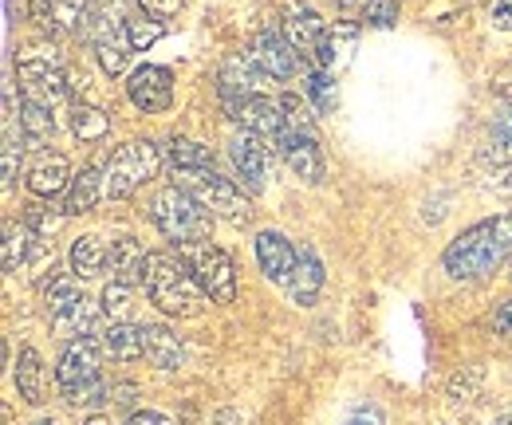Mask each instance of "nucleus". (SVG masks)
<instances>
[{
    "instance_id": "obj_1",
    "label": "nucleus",
    "mask_w": 512,
    "mask_h": 425,
    "mask_svg": "<svg viewBox=\"0 0 512 425\" xmlns=\"http://www.w3.org/2000/svg\"><path fill=\"white\" fill-rule=\"evenodd\" d=\"M509 256H512V213H501V217H489V221L465 229L446 248L442 264H446V272L453 280H485Z\"/></svg>"
},
{
    "instance_id": "obj_2",
    "label": "nucleus",
    "mask_w": 512,
    "mask_h": 425,
    "mask_svg": "<svg viewBox=\"0 0 512 425\" xmlns=\"http://www.w3.org/2000/svg\"><path fill=\"white\" fill-rule=\"evenodd\" d=\"M146 288V300L174 315V319H193L201 315L205 304H213L205 296V288L193 280V272L182 264V256H170V252H146V264H142V280Z\"/></svg>"
},
{
    "instance_id": "obj_3",
    "label": "nucleus",
    "mask_w": 512,
    "mask_h": 425,
    "mask_svg": "<svg viewBox=\"0 0 512 425\" xmlns=\"http://www.w3.org/2000/svg\"><path fill=\"white\" fill-rule=\"evenodd\" d=\"M20 71V95L24 103H36L44 111H60L67 103V63L52 44H28L16 56Z\"/></svg>"
},
{
    "instance_id": "obj_4",
    "label": "nucleus",
    "mask_w": 512,
    "mask_h": 425,
    "mask_svg": "<svg viewBox=\"0 0 512 425\" xmlns=\"http://www.w3.org/2000/svg\"><path fill=\"white\" fill-rule=\"evenodd\" d=\"M150 221L162 229L166 241H174L178 248L182 244L209 241V233H213V213H205L182 185H166V189L154 193Z\"/></svg>"
},
{
    "instance_id": "obj_5",
    "label": "nucleus",
    "mask_w": 512,
    "mask_h": 425,
    "mask_svg": "<svg viewBox=\"0 0 512 425\" xmlns=\"http://www.w3.org/2000/svg\"><path fill=\"white\" fill-rule=\"evenodd\" d=\"M158 166H162V150L150 142V138H134L127 146H119L107 162V197L111 201H123L130 193H138L146 182L158 178Z\"/></svg>"
},
{
    "instance_id": "obj_6",
    "label": "nucleus",
    "mask_w": 512,
    "mask_h": 425,
    "mask_svg": "<svg viewBox=\"0 0 512 425\" xmlns=\"http://www.w3.org/2000/svg\"><path fill=\"white\" fill-rule=\"evenodd\" d=\"M178 256L213 304H233L237 300V268H233V256L225 248H217L213 241H197L182 244Z\"/></svg>"
},
{
    "instance_id": "obj_7",
    "label": "nucleus",
    "mask_w": 512,
    "mask_h": 425,
    "mask_svg": "<svg viewBox=\"0 0 512 425\" xmlns=\"http://www.w3.org/2000/svg\"><path fill=\"white\" fill-rule=\"evenodd\" d=\"M174 185H182L213 217H225V221H237V225L249 217V201L241 197V189L229 178H221L217 170H174Z\"/></svg>"
},
{
    "instance_id": "obj_8",
    "label": "nucleus",
    "mask_w": 512,
    "mask_h": 425,
    "mask_svg": "<svg viewBox=\"0 0 512 425\" xmlns=\"http://www.w3.org/2000/svg\"><path fill=\"white\" fill-rule=\"evenodd\" d=\"M127 95L138 111L162 115V111H170V103H174V75H170L166 67H158V63H142V67L130 71Z\"/></svg>"
},
{
    "instance_id": "obj_9",
    "label": "nucleus",
    "mask_w": 512,
    "mask_h": 425,
    "mask_svg": "<svg viewBox=\"0 0 512 425\" xmlns=\"http://www.w3.org/2000/svg\"><path fill=\"white\" fill-rule=\"evenodd\" d=\"M233 119H241V126H245V130H253L260 142H268L276 154H280L284 138L292 134L284 107H280V103H272L268 95H253V99H245V103H241V111H237Z\"/></svg>"
},
{
    "instance_id": "obj_10",
    "label": "nucleus",
    "mask_w": 512,
    "mask_h": 425,
    "mask_svg": "<svg viewBox=\"0 0 512 425\" xmlns=\"http://www.w3.org/2000/svg\"><path fill=\"white\" fill-rule=\"evenodd\" d=\"M253 60L272 79H296L300 75V52L288 44V36H280L272 28H264L253 40Z\"/></svg>"
},
{
    "instance_id": "obj_11",
    "label": "nucleus",
    "mask_w": 512,
    "mask_h": 425,
    "mask_svg": "<svg viewBox=\"0 0 512 425\" xmlns=\"http://www.w3.org/2000/svg\"><path fill=\"white\" fill-rule=\"evenodd\" d=\"M24 185H28L36 197H44V201H52L56 193H67V185H71V166H67V158L56 154V150H36L32 162H28V170H24Z\"/></svg>"
},
{
    "instance_id": "obj_12",
    "label": "nucleus",
    "mask_w": 512,
    "mask_h": 425,
    "mask_svg": "<svg viewBox=\"0 0 512 425\" xmlns=\"http://www.w3.org/2000/svg\"><path fill=\"white\" fill-rule=\"evenodd\" d=\"M256 260H260V272L272 280V284H292V276H296V264H300V252L292 248V241L284 237V233H272V229H264L260 237H256Z\"/></svg>"
},
{
    "instance_id": "obj_13",
    "label": "nucleus",
    "mask_w": 512,
    "mask_h": 425,
    "mask_svg": "<svg viewBox=\"0 0 512 425\" xmlns=\"http://www.w3.org/2000/svg\"><path fill=\"white\" fill-rule=\"evenodd\" d=\"M229 154H233V166H237L241 182L249 185L253 193H260V189H264V178H268V162H272L268 142H260L253 130H241V134H233Z\"/></svg>"
},
{
    "instance_id": "obj_14",
    "label": "nucleus",
    "mask_w": 512,
    "mask_h": 425,
    "mask_svg": "<svg viewBox=\"0 0 512 425\" xmlns=\"http://www.w3.org/2000/svg\"><path fill=\"white\" fill-rule=\"evenodd\" d=\"M95 0H32V16L44 24V32L52 36H71L87 24Z\"/></svg>"
},
{
    "instance_id": "obj_15",
    "label": "nucleus",
    "mask_w": 512,
    "mask_h": 425,
    "mask_svg": "<svg viewBox=\"0 0 512 425\" xmlns=\"http://www.w3.org/2000/svg\"><path fill=\"white\" fill-rule=\"evenodd\" d=\"M99 363H103V355H99V347L91 339H71L67 351L60 355V366H56V382L64 390L83 386V382L99 378Z\"/></svg>"
},
{
    "instance_id": "obj_16",
    "label": "nucleus",
    "mask_w": 512,
    "mask_h": 425,
    "mask_svg": "<svg viewBox=\"0 0 512 425\" xmlns=\"http://www.w3.org/2000/svg\"><path fill=\"white\" fill-rule=\"evenodd\" d=\"M256 75H264L260 67H256V60L249 56V60H241V56H233V60H225V67H221V99H225V107L237 115L241 111V103L245 99H253V83Z\"/></svg>"
},
{
    "instance_id": "obj_17",
    "label": "nucleus",
    "mask_w": 512,
    "mask_h": 425,
    "mask_svg": "<svg viewBox=\"0 0 512 425\" xmlns=\"http://www.w3.org/2000/svg\"><path fill=\"white\" fill-rule=\"evenodd\" d=\"M280 154H284V162L296 170V178H304V182H312V185L323 178V154L312 134H296V130H292V134L284 138Z\"/></svg>"
},
{
    "instance_id": "obj_18",
    "label": "nucleus",
    "mask_w": 512,
    "mask_h": 425,
    "mask_svg": "<svg viewBox=\"0 0 512 425\" xmlns=\"http://www.w3.org/2000/svg\"><path fill=\"white\" fill-rule=\"evenodd\" d=\"M107 197V178L95 170V166H83L64 193V213L79 217V213H91L99 201Z\"/></svg>"
},
{
    "instance_id": "obj_19",
    "label": "nucleus",
    "mask_w": 512,
    "mask_h": 425,
    "mask_svg": "<svg viewBox=\"0 0 512 425\" xmlns=\"http://www.w3.org/2000/svg\"><path fill=\"white\" fill-rule=\"evenodd\" d=\"M16 390L28 406H44L48 402V370L36 347H24L16 359Z\"/></svg>"
},
{
    "instance_id": "obj_20",
    "label": "nucleus",
    "mask_w": 512,
    "mask_h": 425,
    "mask_svg": "<svg viewBox=\"0 0 512 425\" xmlns=\"http://www.w3.org/2000/svg\"><path fill=\"white\" fill-rule=\"evenodd\" d=\"M142 351H146L150 363L162 366V370H178V366H186V347H182V339H178L170 327H154V323H146V327H142Z\"/></svg>"
},
{
    "instance_id": "obj_21",
    "label": "nucleus",
    "mask_w": 512,
    "mask_h": 425,
    "mask_svg": "<svg viewBox=\"0 0 512 425\" xmlns=\"http://www.w3.org/2000/svg\"><path fill=\"white\" fill-rule=\"evenodd\" d=\"M284 36H288V44H292L296 52L316 56L323 36H327V24H323L312 8H296V12H288V20H284Z\"/></svg>"
},
{
    "instance_id": "obj_22",
    "label": "nucleus",
    "mask_w": 512,
    "mask_h": 425,
    "mask_svg": "<svg viewBox=\"0 0 512 425\" xmlns=\"http://www.w3.org/2000/svg\"><path fill=\"white\" fill-rule=\"evenodd\" d=\"M83 36H87L95 48H99V44H107V40H119V36H127V16L119 12V4H115V0H95V4H91V12H87Z\"/></svg>"
},
{
    "instance_id": "obj_23",
    "label": "nucleus",
    "mask_w": 512,
    "mask_h": 425,
    "mask_svg": "<svg viewBox=\"0 0 512 425\" xmlns=\"http://www.w3.org/2000/svg\"><path fill=\"white\" fill-rule=\"evenodd\" d=\"M99 311H103V304H95V300L83 296L79 304H71L67 311L52 315V327H56L60 339H87L95 331V323H99Z\"/></svg>"
},
{
    "instance_id": "obj_24",
    "label": "nucleus",
    "mask_w": 512,
    "mask_h": 425,
    "mask_svg": "<svg viewBox=\"0 0 512 425\" xmlns=\"http://www.w3.org/2000/svg\"><path fill=\"white\" fill-rule=\"evenodd\" d=\"M320 288H323V264L316 260L312 248H300V264H296V276H292L288 292H292L296 304H316Z\"/></svg>"
},
{
    "instance_id": "obj_25",
    "label": "nucleus",
    "mask_w": 512,
    "mask_h": 425,
    "mask_svg": "<svg viewBox=\"0 0 512 425\" xmlns=\"http://www.w3.org/2000/svg\"><path fill=\"white\" fill-rule=\"evenodd\" d=\"M107 252L111 248H103V241L95 237V233H87V237H75L71 244V276H79V280H91V276H99L103 268H107Z\"/></svg>"
},
{
    "instance_id": "obj_26",
    "label": "nucleus",
    "mask_w": 512,
    "mask_h": 425,
    "mask_svg": "<svg viewBox=\"0 0 512 425\" xmlns=\"http://www.w3.org/2000/svg\"><path fill=\"white\" fill-rule=\"evenodd\" d=\"M142 264H146V252H142V244L134 241V237H119V241L111 244V252H107V268L123 284L142 280Z\"/></svg>"
},
{
    "instance_id": "obj_27",
    "label": "nucleus",
    "mask_w": 512,
    "mask_h": 425,
    "mask_svg": "<svg viewBox=\"0 0 512 425\" xmlns=\"http://www.w3.org/2000/svg\"><path fill=\"white\" fill-rule=\"evenodd\" d=\"M103 351H107L111 359H119V363L142 359V355H146V351H142V327H134V323H111V327L103 331Z\"/></svg>"
},
{
    "instance_id": "obj_28",
    "label": "nucleus",
    "mask_w": 512,
    "mask_h": 425,
    "mask_svg": "<svg viewBox=\"0 0 512 425\" xmlns=\"http://www.w3.org/2000/svg\"><path fill=\"white\" fill-rule=\"evenodd\" d=\"M355 28L351 24H335L327 36H323L320 52L312 56V63H316V71H323V75H335L339 71V63L347 60V52H343V44H355Z\"/></svg>"
},
{
    "instance_id": "obj_29",
    "label": "nucleus",
    "mask_w": 512,
    "mask_h": 425,
    "mask_svg": "<svg viewBox=\"0 0 512 425\" xmlns=\"http://www.w3.org/2000/svg\"><path fill=\"white\" fill-rule=\"evenodd\" d=\"M166 158L174 170H213V150L193 142V138H170Z\"/></svg>"
},
{
    "instance_id": "obj_30",
    "label": "nucleus",
    "mask_w": 512,
    "mask_h": 425,
    "mask_svg": "<svg viewBox=\"0 0 512 425\" xmlns=\"http://www.w3.org/2000/svg\"><path fill=\"white\" fill-rule=\"evenodd\" d=\"M32 256V229L20 221L4 225V272H20Z\"/></svg>"
},
{
    "instance_id": "obj_31",
    "label": "nucleus",
    "mask_w": 512,
    "mask_h": 425,
    "mask_svg": "<svg viewBox=\"0 0 512 425\" xmlns=\"http://www.w3.org/2000/svg\"><path fill=\"white\" fill-rule=\"evenodd\" d=\"M71 130H75L79 142H99V138H107L111 119H107L99 107H91V103H75V111H71Z\"/></svg>"
},
{
    "instance_id": "obj_32",
    "label": "nucleus",
    "mask_w": 512,
    "mask_h": 425,
    "mask_svg": "<svg viewBox=\"0 0 512 425\" xmlns=\"http://www.w3.org/2000/svg\"><path fill=\"white\" fill-rule=\"evenodd\" d=\"M83 300V288H79V276H52L44 284V307H48V319L67 311L71 304Z\"/></svg>"
},
{
    "instance_id": "obj_33",
    "label": "nucleus",
    "mask_w": 512,
    "mask_h": 425,
    "mask_svg": "<svg viewBox=\"0 0 512 425\" xmlns=\"http://www.w3.org/2000/svg\"><path fill=\"white\" fill-rule=\"evenodd\" d=\"M24 225L36 233V237H52L60 225H64V209H56V205H48V201H32V205H24Z\"/></svg>"
},
{
    "instance_id": "obj_34",
    "label": "nucleus",
    "mask_w": 512,
    "mask_h": 425,
    "mask_svg": "<svg viewBox=\"0 0 512 425\" xmlns=\"http://www.w3.org/2000/svg\"><path fill=\"white\" fill-rule=\"evenodd\" d=\"M20 126H24V134L32 142H48L56 134V115L36 107V103H20Z\"/></svg>"
},
{
    "instance_id": "obj_35",
    "label": "nucleus",
    "mask_w": 512,
    "mask_h": 425,
    "mask_svg": "<svg viewBox=\"0 0 512 425\" xmlns=\"http://www.w3.org/2000/svg\"><path fill=\"white\" fill-rule=\"evenodd\" d=\"M130 52H134V48L127 44V36H119V40H107V44H99V48H95V56H99V67H103L111 79L127 71Z\"/></svg>"
},
{
    "instance_id": "obj_36",
    "label": "nucleus",
    "mask_w": 512,
    "mask_h": 425,
    "mask_svg": "<svg viewBox=\"0 0 512 425\" xmlns=\"http://www.w3.org/2000/svg\"><path fill=\"white\" fill-rule=\"evenodd\" d=\"M130 284L123 280H111L107 288H103V315L111 319V323H127L130 319Z\"/></svg>"
},
{
    "instance_id": "obj_37",
    "label": "nucleus",
    "mask_w": 512,
    "mask_h": 425,
    "mask_svg": "<svg viewBox=\"0 0 512 425\" xmlns=\"http://www.w3.org/2000/svg\"><path fill=\"white\" fill-rule=\"evenodd\" d=\"M162 36H166L162 20H146V16H138V20H127V44L134 48V52H146V48H154Z\"/></svg>"
},
{
    "instance_id": "obj_38",
    "label": "nucleus",
    "mask_w": 512,
    "mask_h": 425,
    "mask_svg": "<svg viewBox=\"0 0 512 425\" xmlns=\"http://www.w3.org/2000/svg\"><path fill=\"white\" fill-rule=\"evenodd\" d=\"M64 398L71 406H103V402H111V386H107L103 378H91V382H83V386L64 390Z\"/></svg>"
},
{
    "instance_id": "obj_39",
    "label": "nucleus",
    "mask_w": 512,
    "mask_h": 425,
    "mask_svg": "<svg viewBox=\"0 0 512 425\" xmlns=\"http://www.w3.org/2000/svg\"><path fill=\"white\" fill-rule=\"evenodd\" d=\"M280 107H284V115H288V126L296 130V134H312V107L300 99V95H284L280 99Z\"/></svg>"
},
{
    "instance_id": "obj_40",
    "label": "nucleus",
    "mask_w": 512,
    "mask_h": 425,
    "mask_svg": "<svg viewBox=\"0 0 512 425\" xmlns=\"http://www.w3.org/2000/svg\"><path fill=\"white\" fill-rule=\"evenodd\" d=\"M363 20H367L371 28H394V24H398V0H367Z\"/></svg>"
},
{
    "instance_id": "obj_41",
    "label": "nucleus",
    "mask_w": 512,
    "mask_h": 425,
    "mask_svg": "<svg viewBox=\"0 0 512 425\" xmlns=\"http://www.w3.org/2000/svg\"><path fill=\"white\" fill-rule=\"evenodd\" d=\"M308 95L316 99V107L320 111H331L335 107V91H331V75H323V71H308Z\"/></svg>"
},
{
    "instance_id": "obj_42",
    "label": "nucleus",
    "mask_w": 512,
    "mask_h": 425,
    "mask_svg": "<svg viewBox=\"0 0 512 425\" xmlns=\"http://www.w3.org/2000/svg\"><path fill=\"white\" fill-rule=\"evenodd\" d=\"M138 4H142V12H146L150 20H170V16L182 12L186 0H138Z\"/></svg>"
},
{
    "instance_id": "obj_43",
    "label": "nucleus",
    "mask_w": 512,
    "mask_h": 425,
    "mask_svg": "<svg viewBox=\"0 0 512 425\" xmlns=\"http://www.w3.org/2000/svg\"><path fill=\"white\" fill-rule=\"evenodd\" d=\"M489 16H493V24L501 32H512V0H493L489 4Z\"/></svg>"
},
{
    "instance_id": "obj_44",
    "label": "nucleus",
    "mask_w": 512,
    "mask_h": 425,
    "mask_svg": "<svg viewBox=\"0 0 512 425\" xmlns=\"http://www.w3.org/2000/svg\"><path fill=\"white\" fill-rule=\"evenodd\" d=\"M343 425H386V418L379 406H363V410H355Z\"/></svg>"
},
{
    "instance_id": "obj_45",
    "label": "nucleus",
    "mask_w": 512,
    "mask_h": 425,
    "mask_svg": "<svg viewBox=\"0 0 512 425\" xmlns=\"http://www.w3.org/2000/svg\"><path fill=\"white\" fill-rule=\"evenodd\" d=\"M493 331H497V335H512V300L497 307V315H493Z\"/></svg>"
},
{
    "instance_id": "obj_46",
    "label": "nucleus",
    "mask_w": 512,
    "mask_h": 425,
    "mask_svg": "<svg viewBox=\"0 0 512 425\" xmlns=\"http://www.w3.org/2000/svg\"><path fill=\"white\" fill-rule=\"evenodd\" d=\"M127 425H174V422H170L166 414H158V410H138Z\"/></svg>"
},
{
    "instance_id": "obj_47",
    "label": "nucleus",
    "mask_w": 512,
    "mask_h": 425,
    "mask_svg": "<svg viewBox=\"0 0 512 425\" xmlns=\"http://www.w3.org/2000/svg\"><path fill=\"white\" fill-rule=\"evenodd\" d=\"M497 134H505V138H512V111L505 115V119L497 122Z\"/></svg>"
},
{
    "instance_id": "obj_48",
    "label": "nucleus",
    "mask_w": 512,
    "mask_h": 425,
    "mask_svg": "<svg viewBox=\"0 0 512 425\" xmlns=\"http://www.w3.org/2000/svg\"><path fill=\"white\" fill-rule=\"evenodd\" d=\"M87 425H107V422H103V418H95V422H87Z\"/></svg>"
},
{
    "instance_id": "obj_49",
    "label": "nucleus",
    "mask_w": 512,
    "mask_h": 425,
    "mask_svg": "<svg viewBox=\"0 0 512 425\" xmlns=\"http://www.w3.org/2000/svg\"><path fill=\"white\" fill-rule=\"evenodd\" d=\"M497 425H512V418H505V422H497Z\"/></svg>"
},
{
    "instance_id": "obj_50",
    "label": "nucleus",
    "mask_w": 512,
    "mask_h": 425,
    "mask_svg": "<svg viewBox=\"0 0 512 425\" xmlns=\"http://www.w3.org/2000/svg\"><path fill=\"white\" fill-rule=\"evenodd\" d=\"M40 425H56V422H40Z\"/></svg>"
}]
</instances>
